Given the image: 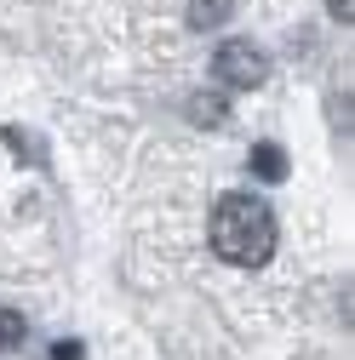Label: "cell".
I'll return each instance as SVG.
<instances>
[{"label":"cell","mask_w":355,"mask_h":360,"mask_svg":"<svg viewBox=\"0 0 355 360\" xmlns=\"http://www.w3.org/2000/svg\"><path fill=\"white\" fill-rule=\"evenodd\" d=\"M212 252L235 263V269H258L275 252V212L252 200V195H224L212 212Z\"/></svg>","instance_id":"1"},{"label":"cell","mask_w":355,"mask_h":360,"mask_svg":"<svg viewBox=\"0 0 355 360\" xmlns=\"http://www.w3.org/2000/svg\"><path fill=\"white\" fill-rule=\"evenodd\" d=\"M212 75L230 86V92H252V86L270 80V58H263V46H252V40H224V46L212 52Z\"/></svg>","instance_id":"2"},{"label":"cell","mask_w":355,"mask_h":360,"mask_svg":"<svg viewBox=\"0 0 355 360\" xmlns=\"http://www.w3.org/2000/svg\"><path fill=\"white\" fill-rule=\"evenodd\" d=\"M235 12V0H189V29H218V23H230Z\"/></svg>","instance_id":"3"},{"label":"cell","mask_w":355,"mask_h":360,"mask_svg":"<svg viewBox=\"0 0 355 360\" xmlns=\"http://www.w3.org/2000/svg\"><path fill=\"white\" fill-rule=\"evenodd\" d=\"M252 172L263 177V184H281V177H287V155H281V143H258V149H252Z\"/></svg>","instance_id":"4"},{"label":"cell","mask_w":355,"mask_h":360,"mask_svg":"<svg viewBox=\"0 0 355 360\" xmlns=\"http://www.w3.org/2000/svg\"><path fill=\"white\" fill-rule=\"evenodd\" d=\"M23 338H29V321L18 309H0V349H23Z\"/></svg>","instance_id":"5"},{"label":"cell","mask_w":355,"mask_h":360,"mask_svg":"<svg viewBox=\"0 0 355 360\" xmlns=\"http://www.w3.org/2000/svg\"><path fill=\"white\" fill-rule=\"evenodd\" d=\"M195 120H206V126H224V120H230L224 98H195Z\"/></svg>","instance_id":"6"},{"label":"cell","mask_w":355,"mask_h":360,"mask_svg":"<svg viewBox=\"0 0 355 360\" xmlns=\"http://www.w3.org/2000/svg\"><path fill=\"white\" fill-rule=\"evenodd\" d=\"M327 18H332V23H349V18H355V0H327Z\"/></svg>","instance_id":"7"}]
</instances>
